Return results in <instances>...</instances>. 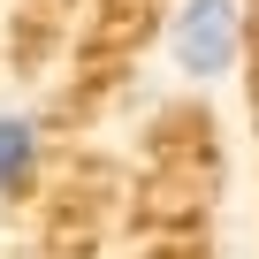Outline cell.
<instances>
[{
    "label": "cell",
    "mask_w": 259,
    "mask_h": 259,
    "mask_svg": "<svg viewBox=\"0 0 259 259\" xmlns=\"http://www.w3.org/2000/svg\"><path fill=\"white\" fill-rule=\"evenodd\" d=\"M31 176H38V122L0 114V191H23Z\"/></svg>",
    "instance_id": "cell-2"
},
{
    "label": "cell",
    "mask_w": 259,
    "mask_h": 259,
    "mask_svg": "<svg viewBox=\"0 0 259 259\" xmlns=\"http://www.w3.org/2000/svg\"><path fill=\"white\" fill-rule=\"evenodd\" d=\"M168 54L191 84H213L236 69V0H183L168 23Z\"/></svg>",
    "instance_id": "cell-1"
}]
</instances>
